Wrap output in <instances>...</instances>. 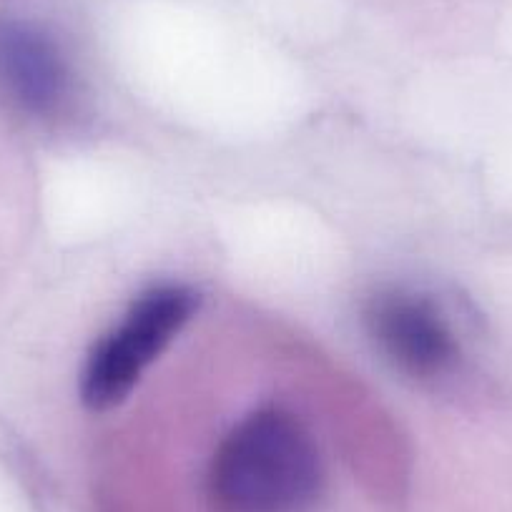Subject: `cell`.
Instances as JSON below:
<instances>
[{"instance_id":"3957f363","label":"cell","mask_w":512,"mask_h":512,"mask_svg":"<svg viewBox=\"0 0 512 512\" xmlns=\"http://www.w3.org/2000/svg\"><path fill=\"white\" fill-rule=\"evenodd\" d=\"M364 319L384 357L412 377H440L455 364V337L427 299L382 292L369 302Z\"/></svg>"},{"instance_id":"6da1fadb","label":"cell","mask_w":512,"mask_h":512,"mask_svg":"<svg viewBox=\"0 0 512 512\" xmlns=\"http://www.w3.org/2000/svg\"><path fill=\"white\" fill-rule=\"evenodd\" d=\"M206 482L224 512H309L327 475L307 425L284 407H262L226 432Z\"/></svg>"},{"instance_id":"277c9868","label":"cell","mask_w":512,"mask_h":512,"mask_svg":"<svg viewBox=\"0 0 512 512\" xmlns=\"http://www.w3.org/2000/svg\"><path fill=\"white\" fill-rule=\"evenodd\" d=\"M0 78L28 111H61L71 93V78L58 48L43 33L21 23L0 26Z\"/></svg>"},{"instance_id":"7a4b0ae2","label":"cell","mask_w":512,"mask_h":512,"mask_svg":"<svg viewBox=\"0 0 512 512\" xmlns=\"http://www.w3.org/2000/svg\"><path fill=\"white\" fill-rule=\"evenodd\" d=\"M194 309L196 294L186 287H159L144 294L88 357L81 382L83 402L93 410L121 402Z\"/></svg>"}]
</instances>
